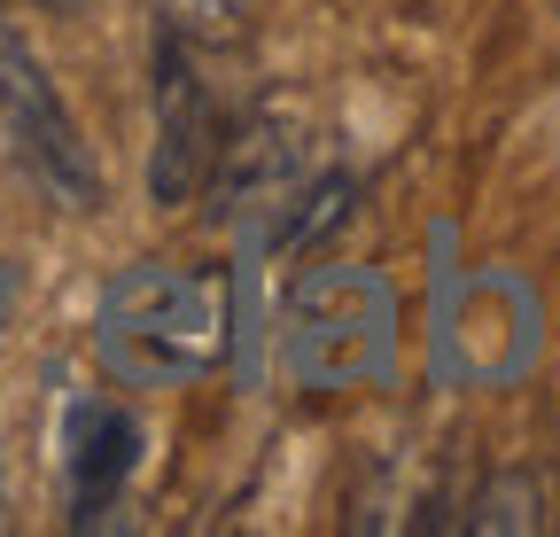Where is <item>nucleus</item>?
<instances>
[{"label": "nucleus", "mask_w": 560, "mask_h": 537, "mask_svg": "<svg viewBox=\"0 0 560 537\" xmlns=\"http://www.w3.org/2000/svg\"><path fill=\"white\" fill-rule=\"evenodd\" d=\"M195 55L202 47H187L179 32L156 39V203L202 195L226 164V141H234V125H226Z\"/></svg>", "instance_id": "3"}, {"label": "nucleus", "mask_w": 560, "mask_h": 537, "mask_svg": "<svg viewBox=\"0 0 560 537\" xmlns=\"http://www.w3.org/2000/svg\"><path fill=\"white\" fill-rule=\"evenodd\" d=\"M234 296L219 265H125L102 289L94 343L117 382H195L226 359Z\"/></svg>", "instance_id": "1"}, {"label": "nucleus", "mask_w": 560, "mask_h": 537, "mask_svg": "<svg viewBox=\"0 0 560 537\" xmlns=\"http://www.w3.org/2000/svg\"><path fill=\"white\" fill-rule=\"evenodd\" d=\"M39 9H70V0H39Z\"/></svg>", "instance_id": "6"}, {"label": "nucleus", "mask_w": 560, "mask_h": 537, "mask_svg": "<svg viewBox=\"0 0 560 537\" xmlns=\"http://www.w3.org/2000/svg\"><path fill=\"white\" fill-rule=\"evenodd\" d=\"M164 32H179L187 47H234L257 16V0H156Z\"/></svg>", "instance_id": "5"}, {"label": "nucleus", "mask_w": 560, "mask_h": 537, "mask_svg": "<svg viewBox=\"0 0 560 537\" xmlns=\"http://www.w3.org/2000/svg\"><path fill=\"white\" fill-rule=\"evenodd\" d=\"M132 459H140V429L125 406H109V397L70 406V529H102L117 514Z\"/></svg>", "instance_id": "4"}, {"label": "nucleus", "mask_w": 560, "mask_h": 537, "mask_svg": "<svg viewBox=\"0 0 560 537\" xmlns=\"http://www.w3.org/2000/svg\"><path fill=\"white\" fill-rule=\"evenodd\" d=\"M0 132H9L16 164H24L47 195H62L70 211H94V195H102L94 156H86V141H79V125H70V109L55 102L47 71L32 62V47H24L9 24H0Z\"/></svg>", "instance_id": "2"}]
</instances>
